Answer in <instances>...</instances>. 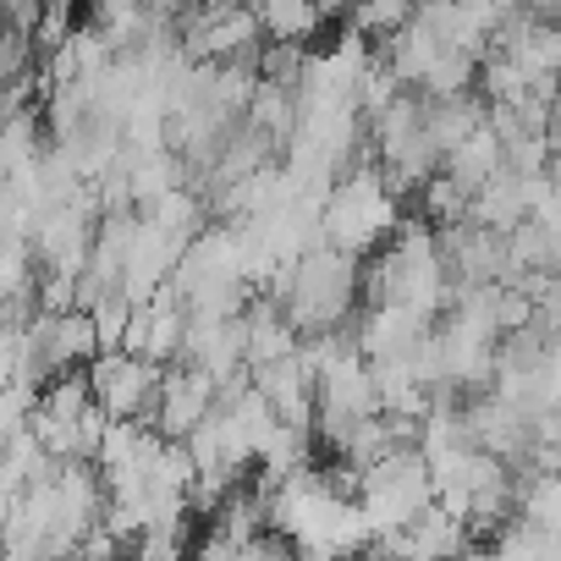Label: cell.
<instances>
[{"mask_svg": "<svg viewBox=\"0 0 561 561\" xmlns=\"http://www.w3.org/2000/svg\"><path fill=\"white\" fill-rule=\"evenodd\" d=\"M259 28L264 45H298L309 50L325 28V7H304V0H264L259 7Z\"/></svg>", "mask_w": 561, "mask_h": 561, "instance_id": "8992f818", "label": "cell"}, {"mask_svg": "<svg viewBox=\"0 0 561 561\" xmlns=\"http://www.w3.org/2000/svg\"><path fill=\"white\" fill-rule=\"evenodd\" d=\"M215 408H220V386L204 369L176 364V369H165V391H160V408H154L149 430L165 435V440H193L215 419Z\"/></svg>", "mask_w": 561, "mask_h": 561, "instance_id": "5b68a950", "label": "cell"}, {"mask_svg": "<svg viewBox=\"0 0 561 561\" xmlns=\"http://www.w3.org/2000/svg\"><path fill=\"white\" fill-rule=\"evenodd\" d=\"M402 220H408V215H402V198L386 187L380 165L347 171V176L331 187V198H325V242L342 248V253H353V259L386 253V248L397 242Z\"/></svg>", "mask_w": 561, "mask_h": 561, "instance_id": "7a4b0ae2", "label": "cell"}, {"mask_svg": "<svg viewBox=\"0 0 561 561\" xmlns=\"http://www.w3.org/2000/svg\"><path fill=\"white\" fill-rule=\"evenodd\" d=\"M358 506H364L375 539L402 534L408 523H419V517L435 506V473H430V457H424L419 446H408V451H397L391 462L369 468V473H364V495H358Z\"/></svg>", "mask_w": 561, "mask_h": 561, "instance_id": "3957f363", "label": "cell"}, {"mask_svg": "<svg viewBox=\"0 0 561 561\" xmlns=\"http://www.w3.org/2000/svg\"><path fill=\"white\" fill-rule=\"evenodd\" d=\"M89 314H94L100 347H105V353H122V347H127V331H133V314H138V304H133L127 293H111V298H105V304H94Z\"/></svg>", "mask_w": 561, "mask_h": 561, "instance_id": "30bf717a", "label": "cell"}, {"mask_svg": "<svg viewBox=\"0 0 561 561\" xmlns=\"http://www.w3.org/2000/svg\"><path fill=\"white\" fill-rule=\"evenodd\" d=\"M506 171V144L495 138V127H479L451 160H446V176H457L468 193H479V187H490L495 176Z\"/></svg>", "mask_w": 561, "mask_h": 561, "instance_id": "52a82bcc", "label": "cell"}, {"mask_svg": "<svg viewBox=\"0 0 561 561\" xmlns=\"http://www.w3.org/2000/svg\"><path fill=\"white\" fill-rule=\"evenodd\" d=\"M94 402L116 419V424H154L160 391H165V369L138 358V353H105L94 369Z\"/></svg>", "mask_w": 561, "mask_h": 561, "instance_id": "277c9868", "label": "cell"}, {"mask_svg": "<svg viewBox=\"0 0 561 561\" xmlns=\"http://www.w3.org/2000/svg\"><path fill=\"white\" fill-rule=\"evenodd\" d=\"M287 309L298 336H325V331H353L358 325V298H364V259L342 248H314L309 259L287 264L275 275V287L264 293Z\"/></svg>", "mask_w": 561, "mask_h": 561, "instance_id": "6da1fadb", "label": "cell"}, {"mask_svg": "<svg viewBox=\"0 0 561 561\" xmlns=\"http://www.w3.org/2000/svg\"><path fill=\"white\" fill-rule=\"evenodd\" d=\"M468 209H473V193L457 182V176H435L424 193H419V215L435 226V231H451V226H468Z\"/></svg>", "mask_w": 561, "mask_h": 561, "instance_id": "ba28073f", "label": "cell"}, {"mask_svg": "<svg viewBox=\"0 0 561 561\" xmlns=\"http://www.w3.org/2000/svg\"><path fill=\"white\" fill-rule=\"evenodd\" d=\"M468 561H490V556H468Z\"/></svg>", "mask_w": 561, "mask_h": 561, "instance_id": "8fae6325", "label": "cell"}, {"mask_svg": "<svg viewBox=\"0 0 561 561\" xmlns=\"http://www.w3.org/2000/svg\"><path fill=\"white\" fill-rule=\"evenodd\" d=\"M198 539H193V523H176V528H149L127 561H193Z\"/></svg>", "mask_w": 561, "mask_h": 561, "instance_id": "9c48e42d", "label": "cell"}]
</instances>
